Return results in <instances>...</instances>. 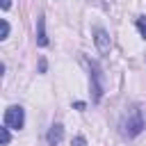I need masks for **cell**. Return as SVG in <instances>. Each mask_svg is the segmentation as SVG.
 <instances>
[{"label": "cell", "instance_id": "52a82bcc", "mask_svg": "<svg viewBox=\"0 0 146 146\" xmlns=\"http://www.w3.org/2000/svg\"><path fill=\"white\" fill-rule=\"evenodd\" d=\"M0 141H2L5 146L9 144V128H7V125H2V128H0Z\"/></svg>", "mask_w": 146, "mask_h": 146}, {"label": "cell", "instance_id": "5b68a950", "mask_svg": "<svg viewBox=\"0 0 146 146\" xmlns=\"http://www.w3.org/2000/svg\"><path fill=\"white\" fill-rule=\"evenodd\" d=\"M62 137H64V128H62L59 123H55V125L48 130V137H46V139H48L50 146H57V144L62 141Z\"/></svg>", "mask_w": 146, "mask_h": 146}, {"label": "cell", "instance_id": "7a4b0ae2", "mask_svg": "<svg viewBox=\"0 0 146 146\" xmlns=\"http://www.w3.org/2000/svg\"><path fill=\"white\" fill-rule=\"evenodd\" d=\"M23 123H25V112H23V107L11 105V107L5 110V125H7V128L18 130V128H23Z\"/></svg>", "mask_w": 146, "mask_h": 146}, {"label": "cell", "instance_id": "7c38bea8", "mask_svg": "<svg viewBox=\"0 0 146 146\" xmlns=\"http://www.w3.org/2000/svg\"><path fill=\"white\" fill-rule=\"evenodd\" d=\"M0 5H2V9H9V5H11V0H2Z\"/></svg>", "mask_w": 146, "mask_h": 146}, {"label": "cell", "instance_id": "6da1fadb", "mask_svg": "<svg viewBox=\"0 0 146 146\" xmlns=\"http://www.w3.org/2000/svg\"><path fill=\"white\" fill-rule=\"evenodd\" d=\"M119 128H121V135H123V137H137V135L144 130V112H141L137 105H132V107L123 114Z\"/></svg>", "mask_w": 146, "mask_h": 146}, {"label": "cell", "instance_id": "30bf717a", "mask_svg": "<svg viewBox=\"0 0 146 146\" xmlns=\"http://www.w3.org/2000/svg\"><path fill=\"white\" fill-rule=\"evenodd\" d=\"M84 144H87V141H84V137H80V135H78V137L71 141V146H84Z\"/></svg>", "mask_w": 146, "mask_h": 146}, {"label": "cell", "instance_id": "8fae6325", "mask_svg": "<svg viewBox=\"0 0 146 146\" xmlns=\"http://www.w3.org/2000/svg\"><path fill=\"white\" fill-rule=\"evenodd\" d=\"M73 107H75V110H80V112H82V110H84V107H87V105H84V103H75V105H73Z\"/></svg>", "mask_w": 146, "mask_h": 146}, {"label": "cell", "instance_id": "9c48e42d", "mask_svg": "<svg viewBox=\"0 0 146 146\" xmlns=\"http://www.w3.org/2000/svg\"><path fill=\"white\" fill-rule=\"evenodd\" d=\"M9 36V23L2 18V34H0V39H7Z\"/></svg>", "mask_w": 146, "mask_h": 146}, {"label": "cell", "instance_id": "277c9868", "mask_svg": "<svg viewBox=\"0 0 146 146\" xmlns=\"http://www.w3.org/2000/svg\"><path fill=\"white\" fill-rule=\"evenodd\" d=\"M94 41H96V48H98L103 55H107V52H110V48H112V41H110V36H107V32H105V30H96V34H94Z\"/></svg>", "mask_w": 146, "mask_h": 146}, {"label": "cell", "instance_id": "3957f363", "mask_svg": "<svg viewBox=\"0 0 146 146\" xmlns=\"http://www.w3.org/2000/svg\"><path fill=\"white\" fill-rule=\"evenodd\" d=\"M91 94H94V103L100 100L103 96V84H100V68L91 62Z\"/></svg>", "mask_w": 146, "mask_h": 146}, {"label": "cell", "instance_id": "ba28073f", "mask_svg": "<svg viewBox=\"0 0 146 146\" xmlns=\"http://www.w3.org/2000/svg\"><path fill=\"white\" fill-rule=\"evenodd\" d=\"M137 27H139L141 36L146 39V16H139V18H137Z\"/></svg>", "mask_w": 146, "mask_h": 146}, {"label": "cell", "instance_id": "8992f818", "mask_svg": "<svg viewBox=\"0 0 146 146\" xmlns=\"http://www.w3.org/2000/svg\"><path fill=\"white\" fill-rule=\"evenodd\" d=\"M43 16H39V32H36V43L39 46H48V36H46V27H43Z\"/></svg>", "mask_w": 146, "mask_h": 146}]
</instances>
